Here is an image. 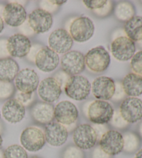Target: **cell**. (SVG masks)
<instances>
[{
    "instance_id": "obj_48",
    "label": "cell",
    "mask_w": 142,
    "mask_h": 158,
    "mask_svg": "<svg viewBox=\"0 0 142 158\" xmlns=\"http://www.w3.org/2000/svg\"><path fill=\"white\" fill-rule=\"evenodd\" d=\"M2 143H3V139H2V135H0V149L2 148Z\"/></svg>"
},
{
    "instance_id": "obj_46",
    "label": "cell",
    "mask_w": 142,
    "mask_h": 158,
    "mask_svg": "<svg viewBox=\"0 0 142 158\" xmlns=\"http://www.w3.org/2000/svg\"><path fill=\"white\" fill-rule=\"evenodd\" d=\"M134 158H142V148L136 152L135 156Z\"/></svg>"
},
{
    "instance_id": "obj_16",
    "label": "cell",
    "mask_w": 142,
    "mask_h": 158,
    "mask_svg": "<svg viewBox=\"0 0 142 158\" xmlns=\"http://www.w3.org/2000/svg\"><path fill=\"white\" fill-rule=\"evenodd\" d=\"M37 94L40 98L45 102H53L61 96V85L54 77L45 78L39 84Z\"/></svg>"
},
{
    "instance_id": "obj_28",
    "label": "cell",
    "mask_w": 142,
    "mask_h": 158,
    "mask_svg": "<svg viewBox=\"0 0 142 158\" xmlns=\"http://www.w3.org/2000/svg\"><path fill=\"white\" fill-rule=\"evenodd\" d=\"M4 158H28L26 150L17 144L8 147L4 152Z\"/></svg>"
},
{
    "instance_id": "obj_39",
    "label": "cell",
    "mask_w": 142,
    "mask_h": 158,
    "mask_svg": "<svg viewBox=\"0 0 142 158\" xmlns=\"http://www.w3.org/2000/svg\"><path fill=\"white\" fill-rule=\"evenodd\" d=\"M92 158H112L111 155L105 152L100 148V146H97L93 150L92 153Z\"/></svg>"
},
{
    "instance_id": "obj_27",
    "label": "cell",
    "mask_w": 142,
    "mask_h": 158,
    "mask_svg": "<svg viewBox=\"0 0 142 158\" xmlns=\"http://www.w3.org/2000/svg\"><path fill=\"white\" fill-rule=\"evenodd\" d=\"M122 135L124 139L123 151L127 153H133L137 151L141 144L139 136L133 132H126Z\"/></svg>"
},
{
    "instance_id": "obj_31",
    "label": "cell",
    "mask_w": 142,
    "mask_h": 158,
    "mask_svg": "<svg viewBox=\"0 0 142 158\" xmlns=\"http://www.w3.org/2000/svg\"><path fill=\"white\" fill-rule=\"evenodd\" d=\"M62 158H85L83 150L76 146H69L65 149Z\"/></svg>"
},
{
    "instance_id": "obj_12",
    "label": "cell",
    "mask_w": 142,
    "mask_h": 158,
    "mask_svg": "<svg viewBox=\"0 0 142 158\" xmlns=\"http://www.w3.org/2000/svg\"><path fill=\"white\" fill-rule=\"evenodd\" d=\"M99 146L103 151L111 156L119 154L124 148L122 134L117 130H108L100 139Z\"/></svg>"
},
{
    "instance_id": "obj_22",
    "label": "cell",
    "mask_w": 142,
    "mask_h": 158,
    "mask_svg": "<svg viewBox=\"0 0 142 158\" xmlns=\"http://www.w3.org/2000/svg\"><path fill=\"white\" fill-rule=\"evenodd\" d=\"M31 116L38 123L46 125L52 122L54 118V107L47 102H39L31 107Z\"/></svg>"
},
{
    "instance_id": "obj_18",
    "label": "cell",
    "mask_w": 142,
    "mask_h": 158,
    "mask_svg": "<svg viewBox=\"0 0 142 158\" xmlns=\"http://www.w3.org/2000/svg\"><path fill=\"white\" fill-rule=\"evenodd\" d=\"M59 61L58 54L49 47L41 48L35 59L37 69L45 73L53 71L58 67Z\"/></svg>"
},
{
    "instance_id": "obj_33",
    "label": "cell",
    "mask_w": 142,
    "mask_h": 158,
    "mask_svg": "<svg viewBox=\"0 0 142 158\" xmlns=\"http://www.w3.org/2000/svg\"><path fill=\"white\" fill-rule=\"evenodd\" d=\"M15 100L22 103L24 107H27L31 104L34 101V94H24V93H22L18 91L15 95Z\"/></svg>"
},
{
    "instance_id": "obj_34",
    "label": "cell",
    "mask_w": 142,
    "mask_h": 158,
    "mask_svg": "<svg viewBox=\"0 0 142 158\" xmlns=\"http://www.w3.org/2000/svg\"><path fill=\"white\" fill-rule=\"evenodd\" d=\"M107 2L108 1H106V0H92V1L85 0L83 1V3L89 9L94 10L99 9L104 6L107 4Z\"/></svg>"
},
{
    "instance_id": "obj_24",
    "label": "cell",
    "mask_w": 142,
    "mask_h": 158,
    "mask_svg": "<svg viewBox=\"0 0 142 158\" xmlns=\"http://www.w3.org/2000/svg\"><path fill=\"white\" fill-rule=\"evenodd\" d=\"M20 68L14 59L5 58L0 59V81L11 82L15 80Z\"/></svg>"
},
{
    "instance_id": "obj_43",
    "label": "cell",
    "mask_w": 142,
    "mask_h": 158,
    "mask_svg": "<svg viewBox=\"0 0 142 158\" xmlns=\"http://www.w3.org/2000/svg\"><path fill=\"white\" fill-rule=\"evenodd\" d=\"M51 2L54 5L59 6V5H62L65 3H66L67 1H56V0H54V1H51Z\"/></svg>"
},
{
    "instance_id": "obj_1",
    "label": "cell",
    "mask_w": 142,
    "mask_h": 158,
    "mask_svg": "<svg viewBox=\"0 0 142 158\" xmlns=\"http://www.w3.org/2000/svg\"><path fill=\"white\" fill-rule=\"evenodd\" d=\"M91 91V84L86 77L81 75L71 76L65 85V92L73 100H85Z\"/></svg>"
},
{
    "instance_id": "obj_42",
    "label": "cell",
    "mask_w": 142,
    "mask_h": 158,
    "mask_svg": "<svg viewBox=\"0 0 142 158\" xmlns=\"http://www.w3.org/2000/svg\"><path fill=\"white\" fill-rule=\"evenodd\" d=\"M20 30L22 31L21 34H22L26 37H28L29 36H31V35L34 34V31H33V29L30 27L28 21H25L22 24L20 27Z\"/></svg>"
},
{
    "instance_id": "obj_50",
    "label": "cell",
    "mask_w": 142,
    "mask_h": 158,
    "mask_svg": "<svg viewBox=\"0 0 142 158\" xmlns=\"http://www.w3.org/2000/svg\"><path fill=\"white\" fill-rule=\"evenodd\" d=\"M31 158H40V157H33Z\"/></svg>"
},
{
    "instance_id": "obj_5",
    "label": "cell",
    "mask_w": 142,
    "mask_h": 158,
    "mask_svg": "<svg viewBox=\"0 0 142 158\" xmlns=\"http://www.w3.org/2000/svg\"><path fill=\"white\" fill-rule=\"evenodd\" d=\"M20 142L26 151L37 152L42 149L46 143L45 133L39 127H26L22 132Z\"/></svg>"
},
{
    "instance_id": "obj_19",
    "label": "cell",
    "mask_w": 142,
    "mask_h": 158,
    "mask_svg": "<svg viewBox=\"0 0 142 158\" xmlns=\"http://www.w3.org/2000/svg\"><path fill=\"white\" fill-rule=\"evenodd\" d=\"M44 133L46 141L52 146L63 145L68 138L67 127L58 122L52 121L46 124Z\"/></svg>"
},
{
    "instance_id": "obj_36",
    "label": "cell",
    "mask_w": 142,
    "mask_h": 158,
    "mask_svg": "<svg viewBox=\"0 0 142 158\" xmlns=\"http://www.w3.org/2000/svg\"><path fill=\"white\" fill-rule=\"evenodd\" d=\"M125 96V94L124 92V90L123 89L122 84L120 82H116L115 83V91H114V94L112 97L114 100L118 101V100H121L124 98Z\"/></svg>"
},
{
    "instance_id": "obj_20",
    "label": "cell",
    "mask_w": 142,
    "mask_h": 158,
    "mask_svg": "<svg viewBox=\"0 0 142 158\" xmlns=\"http://www.w3.org/2000/svg\"><path fill=\"white\" fill-rule=\"evenodd\" d=\"M31 48V40L21 34L13 35L7 40V50L13 57L22 58L27 56Z\"/></svg>"
},
{
    "instance_id": "obj_2",
    "label": "cell",
    "mask_w": 142,
    "mask_h": 158,
    "mask_svg": "<svg viewBox=\"0 0 142 158\" xmlns=\"http://www.w3.org/2000/svg\"><path fill=\"white\" fill-rule=\"evenodd\" d=\"M114 111L110 103L104 100H97L90 103L87 108V116L94 124L105 125L110 121Z\"/></svg>"
},
{
    "instance_id": "obj_30",
    "label": "cell",
    "mask_w": 142,
    "mask_h": 158,
    "mask_svg": "<svg viewBox=\"0 0 142 158\" xmlns=\"http://www.w3.org/2000/svg\"><path fill=\"white\" fill-rule=\"evenodd\" d=\"M130 66L134 73L142 76V50L134 54L131 59Z\"/></svg>"
},
{
    "instance_id": "obj_26",
    "label": "cell",
    "mask_w": 142,
    "mask_h": 158,
    "mask_svg": "<svg viewBox=\"0 0 142 158\" xmlns=\"http://www.w3.org/2000/svg\"><path fill=\"white\" fill-rule=\"evenodd\" d=\"M135 7L130 2H119L114 8V15L121 22L128 21L135 16Z\"/></svg>"
},
{
    "instance_id": "obj_29",
    "label": "cell",
    "mask_w": 142,
    "mask_h": 158,
    "mask_svg": "<svg viewBox=\"0 0 142 158\" xmlns=\"http://www.w3.org/2000/svg\"><path fill=\"white\" fill-rule=\"evenodd\" d=\"M15 91L12 82L0 81V100H6L11 97Z\"/></svg>"
},
{
    "instance_id": "obj_9",
    "label": "cell",
    "mask_w": 142,
    "mask_h": 158,
    "mask_svg": "<svg viewBox=\"0 0 142 158\" xmlns=\"http://www.w3.org/2000/svg\"><path fill=\"white\" fill-rule=\"evenodd\" d=\"M39 77L34 70L25 69L19 71L15 78V86L18 91L32 94L39 86Z\"/></svg>"
},
{
    "instance_id": "obj_21",
    "label": "cell",
    "mask_w": 142,
    "mask_h": 158,
    "mask_svg": "<svg viewBox=\"0 0 142 158\" xmlns=\"http://www.w3.org/2000/svg\"><path fill=\"white\" fill-rule=\"evenodd\" d=\"M2 113L6 121L10 123H17L24 118L26 110L25 107L17 100L9 99L4 104Z\"/></svg>"
},
{
    "instance_id": "obj_15",
    "label": "cell",
    "mask_w": 142,
    "mask_h": 158,
    "mask_svg": "<svg viewBox=\"0 0 142 158\" xmlns=\"http://www.w3.org/2000/svg\"><path fill=\"white\" fill-rule=\"evenodd\" d=\"M3 20L10 27H20L26 19V11L22 4L10 2L4 8Z\"/></svg>"
},
{
    "instance_id": "obj_37",
    "label": "cell",
    "mask_w": 142,
    "mask_h": 158,
    "mask_svg": "<svg viewBox=\"0 0 142 158\" xmlns=\"http://www.w3.org/2000/svg\"><path fill=\"white\" fill-rule=\"evenodd\" d=\"M9 57H10V54L7 50V40L0 39V59Z\"/></svg>"
},
{
    "instance_id": "obj_6",
    "label": "cell",
    "mask_w": 142,
    "mask_h": 158,
    "mask_svg": "<svg viewBox=\"0 0 142 158\" xmlns=\"http://www.w3.org/2000/svg\"><path fill=\"white\" fill-rule=\"evenodd\" d=\"M73 140L75 146L81 150L94 148L97 142V136L92 125H79L73 130Z\"/></svg>"
},
{
    "instance_id": "obj_23",
    "label": "cell",
    "mask_w": 142,
    "mask_h": 158,
    "mask_svg": "<svg viewBox=\"0 0 142 158\" xmlns=\"http://www.w3.org/2000/svg\"><path fill=\"white\" fill-rule=\"evenodd\" d=\"M122 86L125 95L137 98L142 94V76L135 73H129L122 81Z\"/></svg>"
},
{
    "instance_id": "obj_4",
    "label": "cell",
    "mask_w": 142,
    "mask_h": 158,
    "mask_svg": "<svg viewBox=\"0 0 142 158\" xmlns=\"http://www.w3.org/2000/svg\"><path fill=\"white\" fill-rule=\"evenodd\" d=\"M94 32V24L91 19L81 16L72 21L69 27V34L73 40L78 43L87 41Z\"/></svg>"
},
{
    "instance_id": "obj_8",
    "label": "cell",
    "mask_w": 142,
    "mask_h": 158,
    "mask_svg": "<svg viewBox=\"0 0 142 158\" xmlns=\"http://www.w3.org/2000/svg\"><path fill=\"white\" fill-rule=\"evenodd\" d=\"M119 111L125 121L135 123L142 119V100L138 98H126L122 101Z\"/></svg>"
},
{
    "instance_id": "obj_40",
    "label": "cell",
    "mask_w": 142,
    "mask_h": 158,
    "mask_svg": "<svg viewBox=\"0 0 142 158\" xmlns=\"http://www.w3.org/2000/svg\"><path fill=\"white\" fill-rule=\"evenodd\" d=\"M42 48V46L39 45V44H36V45L31 46L29 54H27V57H28V59L30 60V61H35V57H36L38 52L40 51V50Z\"/></svg>"
},
{
    "instance_id": "obj_47",
    "label": "cell",
    "mask_w": 142,
    "mask_h": 158,
    "mask_svg": "<svg viewBox=\"0 0 142 158\" xmlns=\"http://www.w3.org/2000/svg\"><path fill=\"white\" fill-rule=\"evenodd\" d=\"M0 158H4V151L2 149H0Z\"/></svg>"
},
{
    "instance_id": "obj_14",
    "label": "cell",
    "mask_w": 142,
    "mask_h": 158,
    "mask_svg": "<svg viewBox=\"0 0 142 158\" xmlns=\"http://www.w3.org/2000/svg\"><path fill=\"white\" fill-rule=\"evenodd\" d=\"M28 23L34 33L43 34L51 28L53 18L49 12L42 9H37L29 14Z\"/></svg>"
},
{
    "instance_id": "obj_35",
    "label": "cell",
    "mask_w": 142,
    "mask_h": 158,
    "mask_svg": "<svg viewBox=\"0 0 142 158\" xmlns=\"http://www.w3.org/2000/svg\"><path fill=\"white\" fill-rule=\"evenodd\" d=\"M113 9V4L111 1H108L107 4H106L104 6L101 8L99 9L94 10V12L95 14L98 16H107L111 13L112 10Z\"/></svg>"
},
{
    "instance_id": "obj_51",
    "label": "cell",
    "mask_w": 142,
    "mask_h": 158,
    "mask_svg": "<svg viewBox=\"0 0 142 158\" xmlns=\"http://www.w3.org/2000/svg\"><path fill=\"white\" fill-rule=\"evenodd\" d=\"M0 118H1V112H0Z\"/></svg>"
},
{
    "instance_id": "obj_45",
    "label": "cell",
    "mask_w": 142,
    "mask_h": 158,
    "mask_svg": "<svg viewBox=\"0 0 142 158\" xmlns=\"http://www.w3.org/2000/svg\"><path fill=\"white\" fill-rule=\"evenodd\" d=\"M138 132H139V136L142 139V121L140 122V123L139 125Z\"/></svg>"
},
{
    "instance_id": "obj_25",
    "label": "cell",
    "mask_w": 142,
    "mask_h": 158,
    "mask_svg": "<svg viewBox=\"0 0 142 158\" xmlns=\"http://www.w3.org/2000/svg\"><path fill=\"white\" fill-rule=\"evenodd\" d=\"M124 31L127 37L133 42L142 40V17L135 15L126 22Z\"/></svg>"
},
{
    "instance_id": "obj_32",
    "label": "cell",
    "mask_w": 142,
    "mask_h": 158,
    "mask_svg": "<svg viewBox=\"0 0 142 158\" xmlns=\"http://www.w3.org/2000/svg\"><path fill=\"white\" fill-rule=\"evenodd\" d=\"M110 124L112 126L115 127L116 129H124L129 125L128 122L123 118L119 111H114L113 116L110 120Z\"/></svg>"
},
{
    "instance_id": "obj_38",
    "label": "cell",
    "mask_w": 142,
    "mask_h": 158,
    "mask_svg": "<svg viewBox=\"0 0 142 158\" xmlns=\"http://www.w3.org/2000/svg\"><path fill=\"white\" fill-rule=\"evenodd\" d=\"M93 128H94L95 132H96L97 136V141L100 140V139L102 137V136L105 134L106 132H108V127L106 126L105 125H97L94 124L92 126Z\"/></svg>"
},
{
    "instance_id": "obj_17",
    "label": "cell",
    "mask_w": 142,
    "mask_h": 158,
    "mask_svg": "<svg viewBox=\"0 0 142 158\" xmlns=\"http://www.w3.org/2000/svg\"><path fill=\"white\" fill-rule=\"evenodd\" d=\"M91 90L97 100L105 101L112 98L115 91V82L112 79L101 76L94 80Z\"/></svg>"
},
{
    "instance_id": "obj_3",
    "label": "cell",
    "mask_w": 142,
    "mask_h": 158,
    "mask_svg": "<svg viewBox=\"0 0 142 158\" xmlns=\"http://www.w3.org/2000/svg\"><path fill=\"white\" fill-rule=\"evenodd\" d=\"M87 68L94 73L104 72L110 66V56L105 49L99 46L91 49L85 56Z\"/></svg>"
},
{
    "instance_id": "obj_11",
    "label": "cell",
    "mask_w": 142,
    "mask_h": 158,
    "mask_svg": "<svg viewBox=\"0 0 142 158\" xmlns=\"http://www.w3.org/2000/svg\"><path fill=\"white\" fill-rule=\"evenodd\" d=\"M78 117L77 107L67 100L60 102L54 108V118L57 122L65 127L74 124L77 121Z\"/></svg>"
},
{
    "instance_id": "obj_10",
    "label": "cell",
    "mask_w": 142,
    "mask_h": 158,
    "mask_svg": "<svg viewBox=\"0 0 142 158\" xmlns=\"http://www.w3.org/2000/svg\"><path fill=\"white\" fill-rule=\"evenodd\" d=\"M135 42L127 36H119L111 43V53L120 61H127L132 59L135 54Z\"/></svg>"
},
{
    "instance_id": "obj_44",
    "label": "cell",
    "mask_w": 142,
    "mask_h": 158,
    "mask_svg": "<svg viewBox=\"0 0 142 158\" xmlns=\"http://www.w3.org/2000/svg\"><path fill=\"white\" fill-rule=\"evenodd\" d=\"M4 28V24L3 18L0 16V34H1L2 31H3Z\"/></svg>"
},
{
    "instance_id": "obj_13",
    "label": "cell",
    "mask_w": 142,
    "mask_h": 158,
    "mask_svg": "<svg viewBox=\"0 0 142 158\" xmlns=\"http://www.w3.org/2000/svg\"><path fill=\"white\" fill-rule=\"evenodd\" d=\"M48 42L49 48L55 52L65 54L71 50L73 40L67 30L58 29L50 34Z\"/></svg>"
},
{
    "instance_id": "obj_49",
    "label": "cell",
    "mask_w": 142,
    "mask_h": 158,
    "mask_svg": "<svg viewBox=\"0 0 142 158\" xmlns=\"http://www.w3.org/2000/svg\"><path fill=\"white\" fill-rule=\"evenodd\" d=\"M137 43H138V45L139 46V47L142 48V40H140V41H139Z\"/></svg>"
},
{
    "instance_id": "obj_7",
    "label": "cell",
    "mask_w": 142,
    "mask_h": 158,
    "mask_svg": "<svg viewBox=\"0 0 142 158\" xmlns=\"http://www.w3.org/2000/svg\"><path fill=\"white\" fill-rule=\"evenodd\" d=\"M62 71L67 75H79L85 68V56L78 51H69L65 53L61 59Z\"/></svg>"
},
{
    "instance_id": "obj_41",
    "label": "cell",
    "mask_w": 142,
    "mask_h": 158,
    "mask_svg": "<svg viewBox=\"0 0 142 158\" xmlns=\"http://www.w3.org/2000/svg\"><path fill=\"white\" fill-rule=\"evenodd\" d=\"M41 3H42L40 4V6H42L41 9L46 10V11H47L49 13L54 12L58 9V6L51 3V1H43L41 2Z\"/></svg>"
}]
</instances>
